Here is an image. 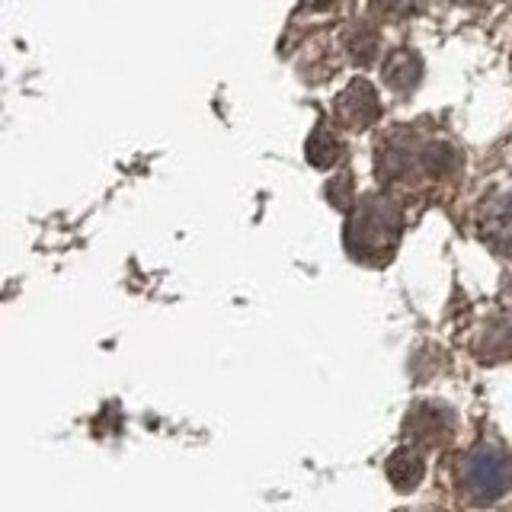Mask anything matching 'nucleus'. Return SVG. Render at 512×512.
Masks as SVG:
<instances>
[{
	"mask_svg": "<svg viewBox=\"0 0 512 512\" xmlns=\"http://www.w3.org/2000/svg\"><path fill=\"white\" fill-rule=\"evenodd\" d=\"M381 116V103H378V93L368 80H356L343 96H340V119L356 128V132H365L372 128Z\"/></svg>",
	"mask_w": 512,
	"mask_h": 512,
	"instance_id": "1",
	"label": "nucleus"
},
{
	"mask_svg": "<svg viewBox=\"0 0 512 512\" xmlns=\"http://www.w3.org/2000/svg\"><path fill=\"white\" fill-rule=\"evenodd\" d=\"M423 474H426V461H423L420 452H416V448H397V452L391 455V461H388L391 484L397 490H404V493L420 487Z\"/></svg>",
	"mask_w": 512,
	"mask_h": 512,
	"instance_id": "2",
	"label": "nucleus"
},
{
	"mask_svg": "<svg viewBox=\"0 0 512 512\" xmlns=\"http://www.w3.org/2000/svg\"><path fill=\"white\" fill-rule=\"evenodd\" d=\"M384 77H388V84L394 90L410 93L423 77V61L416 58L410 48H397V52L388 58V64H384Z\"/></svg>",
	"mask_w": 512,
	"mask_h": 512,
	"instance_id": "3",
	"label": "nucleus"
},
{
	"mask_svg": "<svg viewBox=\"0 0 512 512\" xmlns=\"http://www.w3.org/2000/svg\"><path fill=\"white\" fill-rule=\"evenodd\" d=\"M493 234H500V247L496 250H506L512 253V202H500L493 205L490 212L484 215V237L493 240Z\"/></svg>",
	"mask_w": 512,
	"mask_h": 512,
	"instance_id": "4",
	"label": "nucleus"
},
{
	"mask_svg": "<svg viewBox=\"0 0 512 512\" xmlns=\"http://www.w3.org/2000/svg\"><path fill=\"white\" fill-rule=\"evenodd\" d=\"M311 157H317V151H324L320 154V160H317V167H330V164H336L340 160V154H343V148H340V141H336L333 135H330V128H324V132H317L314 135V141H311Z\"/></svg>",
	"mask_w": 512,
	"mask_h": 512,
	"instance_id": "5",
	"label": "nucleus"
},
{
	"mask_svg": "<svg viewBox=\"0 0 512 512\" xmlns=\"http://www.w3.org/2000/svg\"><path fill=\"white\" fill-rule=\"evenodd\" d=\"M349 45H352V52H356L359 61H372L375 48H378V36H375V32H368V29H359L356 36L349 39Z\"/></svg>",
	"mask_w": 512,
	"mask_h": 512,
	"instance_id": "6",
	"label": "nucleus"
}]
</instances>
